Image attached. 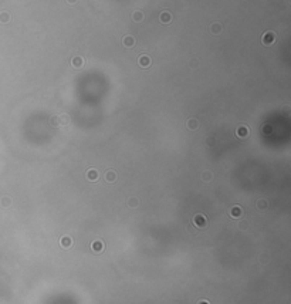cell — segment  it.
<instances>
[{"mask_svg":"<svg viewBox=\"0 0 291 304\" xmlns=\"http://www.w3.org/2000/svg\"><path fill=\"white\" fill-rule=\"evenodd\" d=\"M276 38H277V36H276L274 31H266L263 34V37H261V41H263L264 46H271V44L276 43Z\"/></svg>","mask_w":291,"mask_h":304,"instance_id":"1","label":"cell"},{"mask_svg":"<svg viewBox=\"0 0 291 304\" xmlns=\"http://www.w3.org/2000/svg\"><path fill=\"white\" fill-rule=\"evenodd\" d=\"M193 225L196 226V227H200V229L206 227V226H207L206 216L202 215V213H197V215H195V217H193Z\"/></svg>","mask_w":291,"mask_h":304,"instance_id":"2","label":"cell"},{"mask_svg":"<svg viewBox=\"0 0 291 304\" xmlns=\"http://www.w3.org/2000/svg\"><path fill=\"white\" fill-rule=\"evenodd\" d=\"M138 63H139V66L142 67V68H148V67L152 64V61H150V57L149 56H141L139 57V60H138Z\"/></svg>","mask_w":291,"mask_h":304,"instance_id":"3","label":"cell"},{"mask_svg":"<svg viewBox=\"0 0 291 304\" xmlns=\"http://www.w3.org/2000/svg\"><path fill=\"white\" fill-rule=\"evenodd\" d=\"M249 128L246 125H240L237 129H236V135L239 136V138H246V136L249 135Z\"/></svg>","mask_w":291,"mask_h":304,"instance_id":"4","label":"cell"},{"mask_svg":"<svg viewBox=\"0 0 291 304\" xmlns=\"http://www.w3.org/2000/svg\"><path fill=\"white\" fill-rule=\"evenodd\" d=\"M122 44H124V47H127V48H131V47L135 46V37H132V36H125V37L122 38Z\"/></svg>","mask_w":291,"mask_h":304,"instance_id":"5","label":"cell"},{"mask_svg":"<svg viewBox=\"0 0 291 304\" xmlns=\"http://www.w3.org/2000/svg\"><path fill=\"white\" fill-rule=\"evenodd\" d=\"M91 249H92L95 253H101L104 250L102 240H94V242H92V244H91Z\"/></svg>","mask_w":291,"mask_h":304,"instance_id":"6","label":"cell"},{"mask_svg":"<svg viewBox=\"0 0 291 304\" xmlns=\"http://www.w3.org/2000/svg\"><path fill=\"white\" fill-rule=\"evenodd\" d=\"M71 66L74 67V68H80V67L84 66V58L82 57H74L73 60H71Z\"/></svg>","mask_w":291,"mask_h":304,"instance_id":"7","label":"cell"},{"mask_svg":"<svg viewBox=\"0 0 291 304\" xmlns=\"http://www.w3.org/2000/svg\"><path fill=\"white\" fill-rule=\"evenodd\" d=\"M241 215H243V211H241L240 206H233V208L230 209V216L231 217H236V219H237V217H240Z\"/></svg>","mask_w":291,"mask_h":304,"instance_id":"8","label":"cell"},{"mask_svg":"<svg viewBox=\"0 0 291 304\" xmlns=\"http://www.w3.org/2000/svg\"><path fill=\"white\" fill-rule=\"evenodd\" d=\"M87 179L91 181V182H95V181L98 179V172H97L95 169H88V171H87Z\"/></svg>","mask_w":291,"mask_h":304,"instance_id":"9","label":"cell"},{"mask_svg":"<svg viewBox=\"0 0 291 304\" xmlns=\"http://www.w3.org/2000/svg\"><path fill=\"white\" fill-rule=\"evenodd\" d=\"M186 125H188L189 129L195 131V129H197V126H199V121H197L196 118H189L188 122H186Z\"/></svg>","mask_w":291,"mask_h":304,"instance_id":"10","label":"cell"},{"mask_svg":"<svg viewBox=\"0 0 291 304\" xmlns=\"http://www.w3.org/2000/svg\"><path fill=\"white\" fill-rule=\"evenodd\" d=\"M60 244L64 249H68L71 244H73V240H71V237H68V236H64V237L60 239Z\"/></svg>","mask_w":291,"mask_h":304,"instance_id":"11","label":"cell"},{"mask_svg":"<svg viewBox=\"0 0 291 304\" xmlns=\"http://www.w3.org/2000/svg\"><path fill=\"white\" fill-rule=\"evenodd\" d=\"M160 21L162 23H170L172 21V14L169 11H162L160 13Z\"/></svg>","mask_w":291,"mask_h":304,"instance_id":"12","label":"cell"},{"mask_svg":"<svg viewBox=\"0 0 291 304\" xmlns=\"http://www.w3.org/2000/svg\"><path fill=\"white\" fill-rule=\"evenodd\" d=\"M105 181L107 182H115L117 181V173H115V171H108V172L105 173Z\"/></svg>","mask_w":291,"mask_h":304,"instance_id":"13","label":"cell"},{"mask_svg":"<svg viewBox=\"0 0 291 304\" xmlns=\"http://www.w3.org/2000/svg\"><path fill=\"white\" fill-rule=\"evenodd\" d=\"M145 19V16H144V13L142 11H139V10H136V11H134V14H132V20L134 21H142V20Z\"/></svg>","mask_w":291,"mask_h":304,"instance_id":"14","label":"cell"},{"mask_svg":"<svg viewBox=\"0 0 291 304\" xmlns=\"http://www.w3.org/2000/svg\"><path fill=\"white\" fill-rule=\"evenodd\" d=\"M221 26H220V23H213L210 26V33H213V34H220L221 33Z\"/></svg>","mask_w":291,"mask_h":304,"instance_id":"15","label":"cell"},{"mask_svg":"<svg viewBox=\"0 0 291 304\" xmlns=\"http://www.w3.org/2000/svg\"><path fill=\"white\" fill-rule=\"evenodd\" d=\"M267 206H268V203H267V201H264V199H260V201L257 202V208L258 209H261V211L267 209Z\"/></svg>","mask_w":291,"mask_h":304,"instance_id":"16","label":"cell"},{"mask_svg":"<svg viewBox=\"0 0 291 304\" xmlns=\"http://www.w3.org/2000/svg\"><path fill=\"white\" fill-rule=\"evenodd\" d=\"M202 179L205 181V182H209V181H212V179H213V173H212V172H203Z\"/></svg>","mask_w":291,"mask_h":304,"instance_id":"17","label":"cell"},{"mask_svg":"<svg viewBox=\"0 0 291 304\" xmlns=\"http://www.w3.org/2000/svg\"><path fill=\"white\" fill-rule=\"evenodd\" d=\"M9 20H10V14L9 13H2L0 14V21H2V23H7Z\"/></svg>","mask_w":291,"mask_h":304,"instance_id":"18","label":"cell"},{"mask_svg":"<svg viewBox=\"0 0 291 304\" xmlns=\"http://www.w3.org/2000/svg\"><path fill=\"white\" fill-rule=\"evenodd\" d=\"M128 205L131 206V208H136V206H138V199H136V198H131V199L128 201Z\"/></svg>","mask_w":291,"mask_h":304,"instance_id":"19","label":"cell"},{"mask_svg":"<svg viewBox=\"0 0 291 304\" xmlns=\"http://www.w3.org/2000/svg\"><path fill=\"white\" fill-rule=\"evenodd\" d=\"M60 122H61V124H68V122H70V118H68V115H61V117H60Z\"/></svg>","mask_w":291,"mask_h":304,"instance_id":"20","label":"cell"},{"mask_svg":"<svg viewBox=\"0 0 291 304\" xmlns=\"http://www.w3.org/2000/svg\"><path fill=\"white\" fill-rule=\"evenodd\" d=\"M197 304H210V303H209L207 300H200V301H199Z\"/></svg>","mask_w":291,"mask_h":304,"instance_id":"21","label":"cell"},{"mask_svg":"<svg viewBox=\"0 0 291 304\" xmlns=\"http://www.w3.org/2000/svg\"><path fill=\"white\" fill-rule=\"evenodd\" d=\"M75 2H77V0H67V3H68V5H74Z\"/></svg>","mask_w":291,"mask_h":304,"instance_id":"22","label":"cell"},{"mask_svg":"<svg viewBox=\"0 0 291 304\" xmlns=\"http://www.w3.org/2000/svg\"><path fill=\"white\" fill-rule=\"evenodd\" d=\"M3 205H10V199H5V203H3Z\"/></svg>","mask_w":291,"mask_h":304,"instance_id":"23","label":"cell"}]
</instances>
